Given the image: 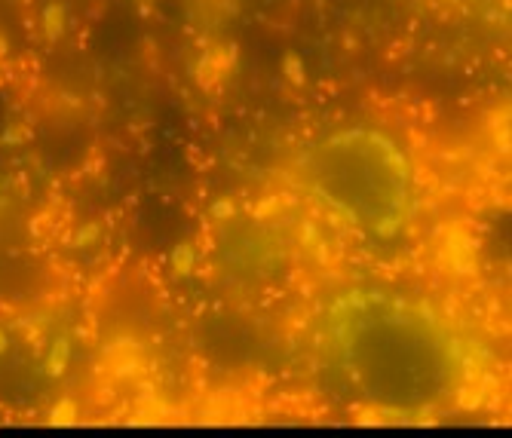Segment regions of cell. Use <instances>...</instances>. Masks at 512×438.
<instances>
[{
  "label": "cell",
  "mask_w": 512,
  "mask_h": 438,
  "mask_svg": "<svg viewBox=\"0 0 512 438\" xmlns=\"http://www.w3.org/2000/svg\"><path fill=\"white\" fill-rule=\"evenodd\" d=\"M347 362L371 399L421 405L445 396L451 353L439 334L405 316H359L344 334Z\"/></svg>",
  "instance_id": "obj_1"
}]
</instances>
